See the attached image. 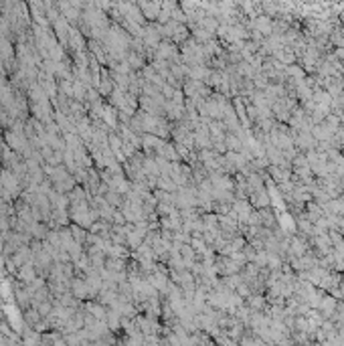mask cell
<instances>
[{
  "label": "cell",
  "instance_id": "cell-4",
  "mask_svg": "<svg viewBox=\"0 0 344 346\" xmlns=\"http://www.w3.org/2000/svg\"><path fill=\"white\" fill-rule=\"evenodd\" d=\"M336 140L344 144V128H338V132H336Z\"/></svg>",
  "mask_w": 344,
  "mask_h": 346
},
{
  "label": "cell",
  "instance_id": "cell-3",
  "mask_svg": "<svg viewBox=\"0 0 344 346\" xmlns=\"http://www.w3.org/2000/svg\"><path fill=\"white\" fill-rule=\"evenodd\" d=\"M20 278L26 280V282H31V280H33V267H31V265H29V267H22V269H20Z\"/></svg>",
  "mask_w": 344,
  "mask_h": 346
},
{
  "label": "cell",
  "instance_id": "cell-2",
  "mask_svg": "<svg viewBox=\"0 0 344 346\" xmlns=\"http://www.w3.org/2000/svg\"><path fill=\"white\" fill-rule=\"evenodd\" d=\"M2 184H4L8 190H10V188L15 190V188H17V176L10 174V172H4V174H2Z\"/></svg>",
  "mask_w": 344,
  "mask_h": 346
},
{
  "label": "cell",
  "instance_id": "cell-1",
  "mask_svg": "<svg viewBox=\"0 0 344 346\" xmlns=\"http://www.w3.org/2000/svg\"><path fill=\"white\" fill-rule=\"evenodd\" d=\"M300 148H312V146H316V140L312 138V134L310 132H302L300 136H298V142H296Z\"/></svg>",
  "mask_w": 344,
  "mask_h": 346
}]
</instances>
